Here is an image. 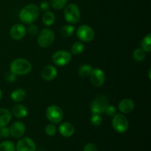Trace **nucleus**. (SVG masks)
I'll return each instance as SVG.
<instances>
[{
	"label": "nucleus",
	"instance_id": "f257e3e1",
	"mask_svg": "<svg viewBox=\"0 0 151 151\" xmlns=\"http://www.w3.org/2000/svg\"><path fill=\"white\" fill-rule=\"evenodd\" d=\"M40 15V9L35 4H29L24 6L19 13V19L26 24H30L37 20Z\"/></svg>",
	"mask_w": 151,
	"mask_h": 151
},
{
	"label": "nucleus",
	"instance_id": "f03ea898",
	"mask_svg": "<svg viewBox=\"0 0 151 151\" xmlns=\"http://www.w3.org/2000/svg\"><path fill=\"white\" fill-rule=\"evenodd\" d=\"M32 63L25 58H16L10 64V71L15 75H26L32 70Z\"/></svg>",
	"mask_w": 151,
	"mask_h": 151
},
{
	"label": "nucleus",
	"instance_id": "7ed1b4c3",
	"mask_svg": "<svg viewBox=\"0 0 151 151\" xmlns=\"http://www.w3.org/2000/svg\"><path fill=\"white\" fill-rule=\"evenodd\" d=\"M63 16L66 22L70 24H75L81 19V10L77 4L71 3L65 7Z\"/></svg>",
	"mask_w": 151,
	"mask_h": 151
},
{
	"label": "nucleus",
	"instance_id": "20e7f679",
	"mask_svg": "<svg viewBox=\"0 0 151 151\" xmlns=\"http://www.w3.org/2000/svg\"><path fill=\"white\" fill-rule=\"evenodd\" d=\"M55 41V32L50 28H44L38 34V44L42 48H48Z\"/></svg>",
	"mask_w": 151,
	"mask_h": 151
},
{
	"label": "nucleus",
	"instance_id": "39448f33",
	"mask_svg": "<svg viewBox=\"0 0 151 151\" xmlns=\"http://www.w3.org/2000/svg\"><path fill=\"white\" fill-rule=\"evenodd\" d=\"M112 127L119 134H124L129 128V122L126 116L122 113L116 114L112 117Z\"/></svg>",
	"mask_w": 151,
	"mask_h": 151
},
{
	"label": "nucleus",
	"instance_id": "423d86ee",
	"mask_svg": "<svg viewBox=\"0 0 151 151\" xmlns=\"http://www.w3.org/2000/svg\"><path fill=\"white\" fill-rule=\"evenodd\" d=\"M47 119L51 123L59 124L63 119V111L61 108L56 105H51L48 106L45 112Z\"/></svg>",
	"mask_w": 151,
	"mask_h": 151
},
{
	"label": "nucleus",
	"instance_id": "0eeeda50",
	"mask_svg": "<svg viewBox=\"0 0 151 151\" xmlns=\"http://www.w3.org/2000/svg\"><path fill=\"white\" fill-rule=\"evenodd\" d=\"M109 105L108 97L103 94L97 95L94 99L91 104V114H103L105 113L107 106Z\"/></svg>",
	"mask_w": 151,
	"mask_h": 151
},
{
	"label": "nucleus",
	"instance_id": "6e6552de",
	"mask_svg": "<svg viewBox=\"0 0 151 151\" xmlns=\"http://www.w3.org/2000/svg\"><path fill=\"white\" fill-rule=\"evenodd\" d=\"M72 55L67 50H58L52 55V61L58 66H65L70 63Z\"/></svg>",
	"mask_w": 151,
	"mask_h": 151
},
{
	"label": "nucleus",
	"instance_id": "1a4fd4ad",
	"mask_svg": "<svg viewBox=\"0 0 151 151\" xmlns=\"http://www.w3.org/2000/svg\"><path fill=\"white\" fill-rule=\"evenodd\" d=\"M76 35L81 41L88 43L94 40L95 37V32L89 25L82 24L77 29Z\"/></svg>",
	"mask_w": 151,
	"mask_h": 151
},
{
	"label": "nucleus",
	"instance_id": "9d476101",
	"mask_svg": "<svg viewBox=\"0 0 151 151\" xmlns=\"http://www.w3.org/2000/svg\"><path fill=\"white\" fill-rule=\"evenodd\" d=\"M88 77H89L91 83L96 88L101 87L106 82L105 72L100 68H93Z\"/></svg>",
	"mask_w": 151,
	"mask_h": 151
},
{
	"label": "nucleus",
	"instance_id": "9b49d317",
	"mask_svg": "<svg viewBox=\"0 0 151 151\" xmlns=\"http://www.w3.org/2000/svg\"><path fill=\"white\" fill-rule=\"evenodd\" d=\"M36 146L32 139L29 137L22 138L16 145V151H35Z\"/></svg>",
	"mask_w": 151,
	"mask_h": 151
},
{
	"label": "nucleus",
	"instance_id": "f8f14e48",
	"mask_svg": "<svg viewBox=\"0 0 151 151\" xmlns=\"http://www.w3.org/2000/svg\"><path fill=\"white\" fill-rule=\"evenodd\" d=\"M27 34V29L22 24H16L10 29V36L15 41L23 39Z\"/></svg>",
	"mask_w": 151,
	"mask_h": 151
},
{
	"label": "nucleus",
	"instance_id": "ddd939ff",
	"mask_svg": "<svg viewBox=\"0 0 151 151\" xmlns=\"http://www.w3.org/2000/svg\"><path fill=\"white\" fill-rule=\"evenodd\" d=\"M26 126L24 124L20 121H16L10 127V135L16 139L22 138L25 134Z\"/></svg>",
	"mask_w": 151,
	"mask_h": 151
},
{
	"label": "nucleus",
	"instance_id": "4468645a",
	"mask_svg": "<svg viewBox=\"0 0 151 151\" xmlns=\"http://www.w3.org/2000/svg\"><path fill=\"white\" fill-rule=\"evenodd\" d=\"M41 75L45 81H52L57 77L58 70L55 66L52 65H47L41 69Z\"/></svg>",
	"mask_w": 151,
	"mask_h": 151
},
{
	"label": "nucleus",
	"instance_id": "2eb2a0df",
	"mask_svg": "<svg viewBox=\"0 0 151 151\" xmlns=\"http://www.w3.org/2000/svg\"><path fill=\"white\" fill-rule=\"evenodd\" d=\"M135 103L133 100L129 98H125L121 100L118 105V109L123 114H130L134 110Z\"/></svg>",
	"mask_w": 151,
	"mask_h": 151
},
{
	"label": "nucleus",
	"instance_id": "dca6fc26",
	"mask_svg": "<svg viewBox=\"0 0 151 151\" xmlns=\"http://www.w3.org/2000/svg\"><path fill=\"white\" fill-rule=\"evenodd\" d=\"M58 131L62 137L69 138L74 135L75 132V128L70 122H65L60 124L58 128Z\"/></svg>",
	"mask_w": 151,
	"mask_h": 151
},
{
	"label": "nucleus",
	"instance_id": "f3484780",
	"mask_svg": "<svg viewBox=\"0 0 151 151\" xmlns=\"http://www.w3.org/2000/svg\"><path fill=\"white\" fill-rule=\"evenodd\" d=\"M12 115L18 119H23L28 115V110L24 105L17 103L14 105L11 111Z\"/></svg>",
	"mask_w": 151,
	"mask_h": 151
},
{
	"label": "nucleus",
	"instance_id": "a211bd4d",
	"mask_svg": "<svg viewBox=\"0 0 151 151\" xmlns=\"http://www.w3.org/2000/svg\"><path fill=\"white\" fill-rule=\"evenodd\" d=\"M11 111L7 109L0 108V128L7 126L12 119Z\"/></svg>",
	"mask_w": 151,
	"mask_h": 151
},
{
	"label": "nucleus",
	"instance_id": "6ab92c4d",
	"mask_svg": "<svg viewBox=\"0 0 151 151\" xmlns=\"http://www.w3.org/2000/svg\"><path fill=\"white\" fill-rule=\"evenodd\" d=\"M27 96V92L24 88H19L13 90L10 94V98L15 103H19L23 101Z\"/></svg>",
	"mask_w": 151,
	"mask_h": 151
},
{
	"label": "nucleus",
	"instance_id": "aec40b11",
	"mask_svg": "<svg viewBox=\"0 0 151 151\" xmlns=\"http://www.w3.org/2000/svg\"><path fill=\"white\" fill-rule=\"evenodd\" d=\"M75 27L73 26V24H68L63 25L60 27V34L63 38H67L73 35V34L75 33Z\"/></svg>",
	"mask_w": 151,
	"mask_h": 151
},
{
	"label": "nucleus",
	"instance_id": "412c9836",
	"mask_svg": "<svg viewBox=\"0 0 151 151\" xmlns=\"http://www.w3.org/2000/svg\"><path fill=\"white\" fill-rule=\"evenodd\" d=\"M55 22V16L52 11H46L42 16V22L45 26L50 27Z\"/></svg>",
	"mask_w": 151,
	"mask_h": 151
},
{
	"label": "nucleus",
	"instance_id": "4be33fe9",
	"mask_svg": "<svg viewBox=\"0 0 151 151\" xmlns=\"http://www.w3.org/2000/svg\"><path fill=\"white\" fill-rule=\"evenodd\" d=\"M140 48L142 49L145 52L150 53L151 52V34L148 33L142 38L140 43Z\"/></svg>",
	"mask_w": 151,
	"mask_h": 151
},
{
	"label": "nucleus",
	"instance_id": "5701e85b",
	"mask_svg": "<svg viewBox=\"0 0 151 151\" xmlns=\"http://www.w3.org/2000/svg\"><path fill=\"white\" fill-rule=\"evenodd\" d=\"M93 69V66L88 63H84L81 65L78 69V75L82 78H86L89 76L91 71Z\"/></svg>",
	"mask_w": 151,
	"mask_h": 151
},
{
	"label": "nucleus",
	"instance_id": "b1692460",
	"mask_svg": "<svg viewBox=\"0 0 151 151\" xmlns=\"http://www.w3.org/2000/svg\"><path fill=\"white\" fill-rule=\"evenodd\" d=\"M85 50V46L84 44L82 41H76V42L74 43L72 46V48H71V52H72V54L73 55H80Z\"/></svg>",
	"mask_w": 151,
	"mask_h": 151
},
{
	"label": "nucleus",
	"instance_id": "393cba45",
	"mask_svg": "<svg viewBox=\"0 0 151 151\" xmlns=\"http://www.w3.org/2000/svg\"><path fill=\"white\" fill-rule=\"evenodd\" d=\"M132 56L134 60H135L136 61L141 62L145 59L146 52L139 47V48H137L134 50Z\"/></svg>",
	"mask_w": 151,
	"mask_h": 151
},
{
	"label": "nucleus",
	"instance_id": "a878e982",
	"mask_svg": "<svg viewBox=\"0 0 151 151\" xmlns=\"http://www.w3.org/2000/svg\"><path fill=\"white\" fill-rule=\"evenodd\" d=\"M0 151H16V145L11 141H4L0 143Z\"/></svg>",
	"mask_w": 151,
	"mask_h": 151
},
{
	"label": "nucleus",
	"instance_id": "bb28decb",
	"mask_svg": "<svg viewBox=\"0 0 151 151\" xmlns=\"http://www.w3.org/2000/svg\"><path fill=\"white\" fill-rule=\"evenodd\" d=\"M68 0H51L50 5L54 8L55 10H61L64 8L67 4Z\"/></svg>",
	"mask_w": 151,
	"mask_h": 151
},
{
	"label": "nucleus",
	"instance_id": "cd10ccee",
	"mask_svg": "<svg viewBox=\"0 0 151 151\" xmlns=\"http://www.w3.org/2000/svg\"><path fill=\"white\" fill-rule=\"evenodd\" d=\"M103 117L99 114H92L90 117V122L94 126H100L103 122Z\"/></svg>",
	"mask_w": 151,
	"mask_h": 151
},
{
	"label": "nucleus",
	"instance_id": "c85d7f7f",
	"mask_svg": "<svg viewBox=\"0 0 151 151\" xmlns=\"http://www.w3.org/2000/svg\"><path fill=\"white\" fill-rule=\"evenodd\" d=\"M44 131H45V134L47 136H49V137H53V136L55 135L56 132H57V128H56L55 124L50 123L48 124L45 127Z\"/></svg>",
	"mask_w": 151,
	"mask_h": 151
},
{
	"label": "nucleus",
	"instance_id": "c756f323",
	"mask_svg": "<svg viewBox=\"0 0 151 151\" xmlns=\"http://www.w3.org/2000/svg\"><path fill=\"white\" fill-rule=\"evenodd\" d=\"M27 31L32 36H35V35H38V32H39V29H38V27L36 24H34L32 23L29 24V27H27Z\"/></svg>",
	"mask_w": 151,
	"mask_h": 151
},
{
	"label": "nucleus",
	"instance_id": "7c9ffc66",
	"mask_svg": "<svg viewBox=\"0 0 151 151\" xmlns=\"http://www.w3.org/2000/svg\"><path fill=\"white\" fill-rule=\"evenodd\" d=\"M105 114H106L107 116L113 117V116L116 114V107L112 106V105H109V106H107V108H106V111H105Z\"/></svg>",
	"mask_w": 151,
	"mask_h": 151
},
{
	"label": "nucleus",
	"instance_id": "2f4dec72",
	"mask_svg": "<svg viewBox=\"0 0 151 151\" xmlns=\"http://www.w3.org/2000/svg\"><path fill=\"white\" fill-rule=\"evenodd\" d=\"M0 134H1V137L3 138H7L10 136V128H8L7 126L2 127V128H0Z\"/></svg>",
	"mask_w": 151,
	"mask_h": 151
},
{
	"label": "nucleus",
	"instance_id": "473e14b6",
	"mask_svg": "<svg viewBox=\"0 0 151 151\" xmlns=\"http://www.w3.org/2000/svg\"><path fill=\"white\" fill-rule=\"evenodd\" d=\"M83 151H97V148L93 143H88L84 146Z\"/></svg>",
	"mask_w": 151,
	"mask_h": 151
},
{
	"label": "nucleus",
	"instance_id": "72a5a7b5",
	"mask_svg": "<svg viewBox=\"0 0 151 151\" xmlns=\"http://www.w3.org/2000/svg\"><path fill=\"white\" fill-rule=\"evenodd\" d=\"M50 8V4L47 1H43V2L41 3L40 4V7L39 9H41V10L43 11L46 12V11H48Z\"/></svg>",
	"mask_w": 151,
	"mask_h": 151
},
{
	"label": "nucleus",
	"instance_id": "f704fd0d",
	"mask_svg": "<svg viewBox=\"0 0 151 151\" xmlns=\"http://www.w3.org/2000/svg\"><path fill=\"white\" fill-rule=\"evenodd\" d=\"M16 75H15L14 74L10 72V75H8L7 76V81H8V82H13V81H15V79H16Z\"/></svg>",
	"mask_w": 151,
	"mask_h": 151
},
{
	"label": "nucleus",
	"instance_id": "c9c22d12",
	"mask_svg": "<svg viewBox=\"0 0 151 151\" xmlns=\"http://www.w3.org/2000/svg\"><path fill=\"white\" fill-rule=\"evenodd\" d=\"M1 98H2V91H1V89L0 88V100H1Z\"/></svg>",
	"mask_w": 151,
	"mask_h": 151
},
{
	"label": "nucleus",
	"instance_id": "e433bc0d",
	"mask_svg": "<svg viewBox=\"0 0 151 151\" xmlns=\"http://www.w3.org/2000/svg\"><path fill=\"white\" fill-rule=\"evenodd\" d=\"M148 76H149V78H150V69H149V73H148Z\"/></svg>",
	"mask_w": 151,
	"mask_h": 151
},
{
	"label": "nucleus",
	"instance_id": "4c0bfd02",
	"mask_svg": "<svg viewBox=\"0 0 151 151\" xmlns=\"http://www.w3.org/2000/svg\"><path fill=\"white\" fill-rule=\"evenodd\" d=\"M0 138H1V134H0Z\"/></svg>",
	"mask_w": 151,
	"mask_h": 151
}]
</instances>
